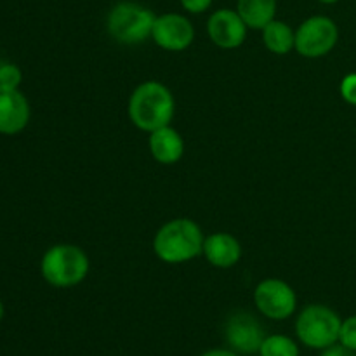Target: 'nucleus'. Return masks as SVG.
I'll return each instance as SVG.
<instances>
[{
  "instance_id": "dca6fc26",
  "label": "nucleus",
  "mask_w": 356,
  "mask_h": 356,
  "mask_svg": "<svg viewBox=\"0 0 356 356\" xmlns=\"http://www.w3.org/2000/svg\"><path fill=\"white\" fill-rule=\"evenodd\" d=\"M259 356H299V346L289 336L273 334L264 337L259 348Z\"/></svg>"
},
{
  "instance_id": "f257e3e1",
  "label": "nucleus",
  "mask_w": 356,
  "mask_h": 356,
  "mask_svg": "<svg viewBox=\"0 0 356 356\" xmlns=\"http://www.w3.org/2000/svg\"><path fill=\"white\" fill-rule=\"evenodd\" d=\"M176 113V99L167 86L146 80L132 90L129 97V118L138 129L153 132L170 125Z\"/></svg>"
},
{
  "instance_id": "f8f14e48",
  "label": "nucleus",
  "mask_w": 356,
  "mask_h": 356,
  "mask_svg": "<svg viewBox=\"0 0 356 356\" xmlns=\"http://www.w3.org/2000/svg\"><path fill=\"white\" fill-rule=\"evenodd\" d=\"M202 254L209 261V264L226 270V268L235 266L240 261L242 245L229 233H212V235L205 236L204 252Z\"/></svg>"
},
{
  "instance_id": "423d86ee",
  "label": "nucleus",
  "mask_w": 356,
  "mask_h": 356,
  "mask_svg": "<svg viewBox=\"0 0 356 356\" xmlns=\"http://www.w3.org/2000/svg\"><path fill=\"white\" fill-rule=\"evenodd\" d=\"M339 40V28L330 17L312 16L296 30V51L305 58L327 56Z\"/></svg>"
},
{
  "instance_id": "20e7f679",
  "label": "nucleus",
  "mask_w": 356,
  "mask_h": 356,
  "mask_svg": "<svg viewBox=\"0 0 356 356\" xmlns=\"http://www.w3.org/2000/svg\"><path fill=\"white\" fill-rule=\"evenodd\" d=\"M155 13L138 2H118L106 17V30L118 44L138 45L152 38Z\"/></svg>"
},
{
  "instance_id": "ddd939ff",
  "label": "nucleus",
  "mask_w": 356,
  "mask_h": 356,
  "mask_svg": "<svg viewBox=\"0 0 356 356\" xmlns=\"http://www.w3.org/2000/svg\"><path fill=\"white\" fill-rule=\"evenodd\" d=\"M149 152L159 163L174 165L184 155V141L179 132L170 125L149 132Z\"/></svg>"
},
{
  "instance_id": "6ab92c4d",
  "label": "nucleus",
  "mask_w": 356,
  "mask_h": 356,
  "mask_svg": "<svg viewBox=\"0 0 356 356\" xmlns=\"http://www.w3.org/2000/svg\"><path fill=\"white\" fill-rule=\"evenodd\" d=\"M341 97L351 106H356V73H350L343 79L339 87Z\"/></svg>"
},
{
  "instance_id": "f3484780",
  "label": "nucleus",
  "mask_w": 356,
  "mask_h": 356,
  "mask_svg": "<svg viewBox=\"0 0 356 356\" xmlns=\"http://www.w3.org/2000/svg\"><path fill=\"white\" fill-rule=\"evenodd\" d=\"M339 343L343 346L350 348L351 351H356V315L348 316L341 323V332H339Z\"/></svg>"
},
{
  "instance_id": "4be33fe9",
  "label": "nucleus",
  "mask_w": 356,
  "mask_h": 356,
  "mask_svg": "<svg viewBox=\"0 0 356 356\" xmlns=\"http://www.w3.org/2000/svg\"><path fill=\"white\" fill-rule=\"evenodd\" d=\"M200 356H240V355L235 353L233 350H219V348H216V350L205 351V353H202Z\"/></svg>"
},
{
  "instance_id": "39448f33",
  "label": "nucleus",
  "mask_w": 356,
  "mask_h": 356,
  "mask_svg": "<svg viewBox=\"0 0 356 356\" xmlns=\"http://www.w3.org/2000/svg\"><path fill=\"white\" fill-rule=\"evenodd\" d=\"M341 316L332 308L323 305H309L296 320V336L312 350H325L339 343Z\"/></svg>"
},
{
  "instance_id": "4468645a",
  "label": "nucleus",
  "mask_w": 356,
  "mask_h": 356,
  "mask_svg": "<svg viewBox=\"0 0 356 356\" xmlns=\"http://www.w3.org/2000/svg\"><path fill=\"white\" fill-rule=\"evenodd\" d=\"M236 13L250 30H263L277 16V0H238Z\"/></svg>"
},
{
  "instance_id": "0eeeda50",
  "label": "nucleus",
  "mask_w": 356,
  "mask_h": 356,
  "mask_svg": "<svg viewBox=\"0 0 356 356\" xmlns=\"http://www.w3.org/2000/svg\"><path fill=\"white\" fill-rule=\"evenodd\" d=\"M254 302L263 316L270 320H287L298 308V296L294 289L278 278L259 282L254 291Z\"/></svg>"
},
{
  "instance_id": "9b49d317",
  "label": "nucleus",
  "mask_w": 356,
  "mask_h": 356,
  "mask_svg": "<svg viewBox=\"0 0 356 356\" xmlns=\"http://www.w3.org/2000/svg\"><path fill=\"white\" fill-rule=\"evenodd\" d=\"M30 120V104L17 87L0 86V134L13 136Z\"/></svg>"
},
{
  "instance_id": "9d476101",
  "label": "nucleus",
  "mask_w": 356,
  "mask_h": 356,
  "mask_svg": "<svg viewBox=\"0 0 356 356\" xmlns=\"http://www.w3.org/2000/svg\"><path fill=\"white\" fill-rule=\"evenodd\" d=\"M247 24L233 9H219L207 21V33L211 40L221 49H236L245 42Z\"/></svg>"
},
{
  "instance_id": "1a4fd4ad",
  "label": "nucleus",
  "mask_w": 356,
  "mask_h": 356,
  "mask_svg": "<svg viewBox=\"0 0 356 356\" xmlns=\"http://www.w3.org/2000/svg\"><path fill=\"white\" fill-rule=\"evenodd\" d=\"M225 334L229 350L238 355L259 353L261 344L266 337L256 316L245 312H238L229 316Z\"/></svg>"
},
{
  "instance_id": "2eb2a0df",
  "label": "nucleus",
  "mask_w": 356,
  "mask_h": 356,
  "mask_svg": "<svg viewBox=\"0 0 356 356\" xmlns=\"http://www.w3.org/2000/svg\"><path fill=\"white\" fill-rule=\"evenodd\" d=\"M263 42L268 51L284 56L296 49V31L285 21L273 19L263 28Z\"/></svg>"
},
{
  "instance_id": "aec40b11",
  "label": "nucleus",
  "mask_w": 356,
  "mask_h": 356,
  "mask_svg": "<svg viewBox=\"0 0 356 356\" xmlns=\"http://www.w3.org/2000/svg\"><path fill=\"white\" fill-rule=\"evenodd\" d=\"M181 6H183L184 10L191 14H202L212 6L214 0H179Z\"/></svg>"
},
{
  "instance_id": "b1692460",
  "label": "nucleus",
  "mask_w": 356,
  "mask_h": 356,
  "mask_svg": "<svg viewBox=\"0 0 356 356\" xmlns=\"http://www.w3.org/2000/svg\"><path fill=\"white\" fill-rule=\"evenodd\" d=\"M3 318V305H2V301H0V320Z\"/></svg>"
},
{
  "instance_id": "7ed1b4c3",
  "label": "nucleus",
  "mask_w": 356,
  "mask_h": 356,
  "mask_svg": "<svg viewBox=\"0 0 356 356\" xmlns=\"http://www.w3.org/2000/svg\"><path fill=\"white\" fill-rule=\"evenodd\" d=\"M89 268L87 254L73 243L52 245L40 261L42 277L56 289H70L82 284Z\"/></svg>"
},
{
  "instance_id": "5701e85b",
  "label": "nucleus",
  "mask_w": 356,
  "mask_h": 356,
  "mask_svg": "<svg viewBox=\"0 0 356 356\" xmlns=\"http://www.w3.org/2000/svg\"><path fill=\"white\" fill-rule=\"evenodd\" d=\"M318 2H322V3H336V2H339V0H318Z\"/></svg>"
},
{
  "instance_id": "f03ea898",
  "label": "nucleus",
  "mask_w": 356,
  "mask_h": 356,
  "mask_svg": "<svg viewBox=\"0 0 356 356\" xmlns=\"http://www.w3.org/2000/svg\"><path fill=\"white\" fill-rule=\"evenodd\" d=\"M205 236L200 226L188 218L172 219L156 232L153 252L167 264H183L204 252Z\"/></svg>"
},
{
  "instance_id": "6e6552de",
  "label": "nucleus",
  "mask_w": 356,
  "mask_h": 356,
  "mask_svg": "<svg viewBox=\"0 0 356 356\" xmlns=\"http://www.w3.org/2000/svg\"><path fill=\"white\" fill-rule=\"evenodd\" d=\"M152 38L159 47L169 52L186 51L195 40L193 23L186 16L177 13H165L156 16Z\"/></svg>"
},
{
  "instance_id": "412c9836",
  "label": "nucleus",
  "mask_w": 356,
  "mask_h": 356,
  "mask_svg": "<svg viewBox=\"0 0 356 356\" xmlns=\"http://www.w3.org/2000/svg\"><path fill=\"white\" fill-rule=\"evenodd\" d=\"M355 353H356V351H351L350 348L343 346L341 343H336V344H332V346L322 350L320 356H356Z\"/></svg>"
},
{
  "instance_id": "a211bd4d",
  "label": "nucleus",
  "mask_w": 356,
  "mask_h": 356,
  "mask_svg": "<svg viewBox=\"0 0 356 356\" xmlns=\"http://www.w3.org/2000/svg\"><path fill=\"white\" fill-rule=\"evenodd\" d=\"M21 70L13 63H3L0 65V86L6 87H17L21 83Z\"/></svg>"
}]
</instances>
